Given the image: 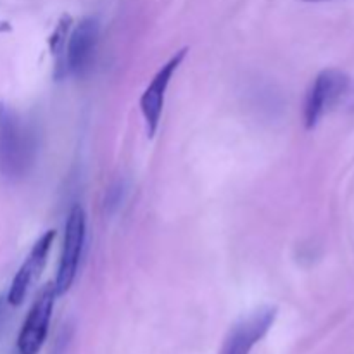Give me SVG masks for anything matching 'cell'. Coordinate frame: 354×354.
<instances>
[{"label":"cell","instance_id":"cell-2","mask_svg":"<svg viewBox=\"0 0 354 354\" xmlns=\"http://www.w3.org/2000/svg\"><path fill=\"white\" fill-rule=\"evenodd\" d=\"M348 109H354V80L341 69H324L306 93L304 127L313 130L328 113Z\"/></svg>","mask_w":354,"mask_h":354},{"label":"cell","instance_id":"cell-10","mask_svg":"<svg viewBox=\"0 0 354 354\" xmlns=\"http://www.w3.org/2000/svg\"><path fill=\"white\" fill-rule=\"evenodd\" d=\"M71 334L73 332L69 327L62 328V332L59 334V337L55 339V344H54V348H52L50 354H66V349H68L69 341H71Z\"/></svg>","mask_w":354,"mask_h":354},{"label":"cell","instance_id":"cell-5","mask_svg":"<svg viewBox=\"0 0 354 354\" xmlns=\"http://www.w3.org/2000/svg\"><path fill=\"white\" fill-rule=\"evenodd\" d=\"M55 294L54 283H47L38 292L37 299L31 304L26 315L19 337H17V351L19 354H38L47 339L48 324H50L52 310H54Z\"/></svg>","mask_w":354,"mask_h":354},{"label":"cell","instance_id":"cell-9","mask_svg":"<svg viewBox=\"0 0 354 354\" xmlns=\"http://www.w3.org/2000/svg\"><path fill=\"white\" fill-rule=\"evenodd\" d=\"M73 19L71 16H62L61 21L55 26L54 33L50 35V40H48V45H50V54L55 55V59H61L62 54H64L66 41H68L69 31H71Z\"/></svg>","mask_w":354,"mask_h":354},{"label":"cell","instance_id":"cell-1","mask_svg":"<svg viewBox=\"0 0 354 354\" xmlns=\"http://www.w3.org/2000/svg\"><path fill=\"white\" fill-rule=\"evenodd\" d=\"M38 133L14 107L0 102V175L21 180L37 162Z\"/></svg>","mask_w":354,"mask_h":354},{"label":"cell","instance_id":"cell-7","mask_svg":"<svg viewBox=\"0 0 354 354\" xmlns=\"http://www.w3.org/2000/svg\"><path fill=\"white\" fill-rule=\"evenodd\" d=\"M187 52L189 48L183 47L156 73L154 78L151 80V83L147 85V88L144 90L140 97V111L142 116H144L145 128H147L149 138H152L156 135L159 128V121H161L162 107H165V97L166 90H168L169 82H171L173 75H175L176 69L180 68V64L183 62V59L187 57Z\"/></svg>","mask_w":354,"mask_h":354},{"label":"cell","instance_id":"cell-11","mask_svg":"<svg viewBox=\"0 0 354 354\" xmlns=\"http://www.w3.org/2000/svg\"><path fill=\"white\" fill-rule=\"evenodd\" d=\"M303 2H327V0H303Z\"/></svg>","mask_w":354,"mask_h":354},{"label":"cell","instance_id":"cell-6","mask_svg":"<svg viewBox=\"0 0 354 354\" xmlns=\"http://www.w3.org/2000/svg\"><path fill=\"white\" fill-rule=\"evenodd\" d=\"M277 318L275 306H261L241 318L228 330L220 354H251L252 348L261 341Z\"/></svg>","mask_w":354,"mask_h":354},{"label":"cell","instance_id":"cell-12","mask_svg":"<svg viewBox=\"0 0 354 354\" xmlns=\"http://www.w3.org/2000/svg\"><path fill=\"white\" fill-rule=\"evenodd\" d=\"M0 308H2V299H0Z\"/></svg>","mask_w":354,"mask_h":354},{"label":"cell","instance_id":"cell-8","mask_svg":"<svg viewBox=\"0 0 354 354\" xmlns=\"http://www.w3.org/2000/svg\"><path fill=\"white\" fill-rule=\"evenodd\" d=\"M55 239V230H47L31 248L30 254L26 256L21 268L17 270L16 277H14L12 283H10L9 294H7V301L10 306H19L26 297L28 290L38 280V277L44 272L45 265H47V256L50 252L52 242Z\"/></svg>","mask_w":354,"mask_h":354},{"label":"cell","instance_id":"cell-4","mask_svg":"<svg viewBox=\"0 0 354 354\" xmlns=\"http://www.w3.org/2000/svg\"><path fill=\"white\" fill-rule=\"evenodd\" d=\"M85 232H86V220L85 211L80 204L71 207L66 220L64 227V242H62L61 258H59L57 275H55V294L64 296L71 289L73 282L78 273L80 259H82L83 245H85Z\"/></svg>","mask_w":354,"mask_h":354},{"label":"cell","instance_id":"cell-3","mask_svg":"<svg viewBox=\"0 0 354 354\" xmlns=\"http://www.w3.org/2000/svg\"><path fill=\"white\" fill-rule=\"evenodd\" d=\"M99 44V23L93 17H85L69 31L62 57L55 64V78L69 75L85 76L95 61Z\"/></svg>","mask_w":354,"mask_h":354}]
</instances>
